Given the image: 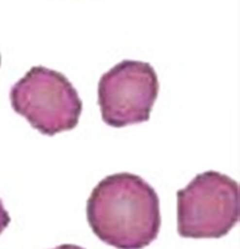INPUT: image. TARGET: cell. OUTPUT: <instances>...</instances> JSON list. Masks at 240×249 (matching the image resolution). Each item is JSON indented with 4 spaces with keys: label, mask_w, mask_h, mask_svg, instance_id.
I'll list each match as a JSON object with an SVG mask.
<instances>
[{
    "label": "cell",
    "mask_w": 240,
    "mask_h": 249,
    "mask_svg": "<svg viewBox=\"0 0 240 249\" xmlns=\"http://www.w3.org/2000/svg\"><path fill=\"white\" fill-rule=\"evenodd\" d=\"M91 230L117 249H143L161 230L159 198L142 177L122 172L100 181L86 206Z\"/></svg>",
    "instance_id": "1"
},
{
    "label": "cell",
    "mask_w": 240,
    "mask_h": 249,
    "mask_svg": "<svg viewBox=\"0 0 240 249\" xmlns=\"http://www.w3.org/2000/svg\"><path fill=\"white\" fill-rule=\"evenodd\" d=\"M159 91L154 68L138 60H123L99 81V106L105 124L126 127L150 120Z\"/></svg>",
    "instance_id": "4"
},
{
    "label": "cell",
    "mask_w": 240,
    "mask_h": 249,
    "mask_svg": "<svg viewBox=\"0 0 240 249\" xmlns=\"http://www.w3.org/2000/svg\"><path fill=\"white\" fill-rule=\"evenodd\" d=\"M239 222V184L217 171L197 175L177 192V231L183 238H222Z\"/></svg>",
    "instance_id": "3"
},
{
    "label": "cell",
    "mask_w": 240,
    "mask_h": 249,
    "mask_svg": "<svg viewBox=\"0 0 240 249\" xmlns=\"http://www.w3.org/2000/svg\"><path fill=\"white\" fill-rule=\"evenodd\" d=\"M10 224V215L4 207L3 201L0 199V234L5 231L6 227Z\"/></svg>",
    "instance_id": "5"
},
{
    "label": "cell",
    "mask_w": 240,
    "mask_h": 249,
    "mask_svg": "<svg viewBox=\"0 0 240 249\" xmlns=\"http://www.w3.org/2000/svg\"><path fill=\"white\" fill-rule=\"evenodd\" d=\"M54 249H85V248H82V247H79V246H75V244H61V246L55 247Z\"/></svg>",
    "instance_id": "6"
},
{
    "label": "cell",
    "mask_w": 240,
    "mask_h": 249,
    "mask_svg": "<svg viewBox=\"0 0 240 249\" xmlns=\"http://www.w3.org/2000/svg\"><path fill=\"white\" fill-rule=\"evenodd\" d=\"M0 65H1V56H0Z\"/></svg>",
    "instance_id": "7"
},
{
    "label": "cell",
    "mask_w": 240,
    "mask_h": 249,
    "mask_svg": "<svg viewBox=\"0 0 240 249\" xmlns=\"http://www.w3.org/2000/svg\"><path fill=\"white\" fill-rule=\"evenodd\" d=\"M13 110L46 136L74 130L82 113L76 89L64 74L33 66L10 90Z\"/></svg>",
    "instance_id": "2"
}]
</instances>
